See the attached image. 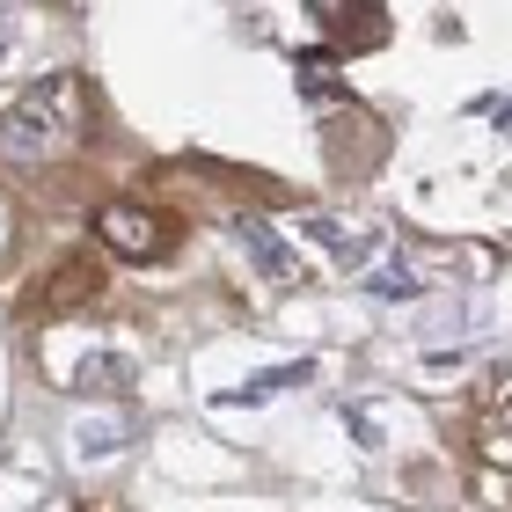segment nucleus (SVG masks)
<instances>
[{
    "label": "nucleus",
    "instance_id": "obj_5",
    "mask_svg": "<svg viewBox=\"0 0 512 512\" xmlns=\"http://www.w3.org/2000/svg\"><path fill=\"white\" fill-rule=\"evenodd\" d=\"M235 242L249 249V264L264 271V278H278V286H300V264H293V249L278 242L264 220H235Z\"/></svg>",
    "mask_w": 512,
    "mask_h": 512
},
{
    "label": "nucleus",
    "instance_id": "obj_7",
    "mask_svg": "<svg viewBox=\"0 0 512 512\" xmlns=\"http://www.w3.org/2000/svg\"><path fill=\"white\" fill-rule=\"evenodd\" d=\"M81 388L96 395V388H125V359H88L81 366Z\"/></svg>",
    "mask_w": 512,
    "mask_h": 512
},
{
    "label": "nucleus",
    "instance_id": "obj_4",
    "mask_svg": "<svg viewBox=\"0 0 512 512\" xmlns=\"http://www.w3.org/2000/svg\"><path fill=\"white\" fill-rule=\"evenodd\" d=\"M96 286H103L96 256H66V264L44 278V293L30 300V308H37V315H74V308H88V300H96Z\"/></svg>",
    "mask_w": 512,
    "mask_h": 512
},
{
    "label": "nucleus",
    "instance_id": "obj_8",
    "mask_svg": "<svg viewBox=\"0 0 512 512\" xmlns=\"http://www.w3.org/2000/svg\"><path fill=\"white\" fill-rule=\"evenodd\" d=\"M300 381H308V366H278V374H264V381H249L242 395L256 403V395H278V388H300Z\"/></svg>",
    "mask_w": 512,
    "mask_h": 512
},
{
    "label": "nucleus",
    "instance_id": "obj_9",
    "mask_svg": "<svg viewBox=\"0 0 512 512\" xmlns=\"http://www.w3.org/2000/svg\"><path fill=\"white\" fill-rule=\"evenodd\" d=\"M8 37H15V8H0V59H8Z\"/></svg>",
    "mask_w": 512,
    "mask_h": 512
},
{
    "label": "nucleus",
    "instance_id": "obj_3",
    "mask_svg": "<svg viewBox=\"0 0 512 512\" xmlns=\"http://www.w3.org/2000/svg\"><path fill=\"white\" fill-rule=\"evenodd\" d=\"M315 22L330 30V52H337V59H352V52H366V44H381V37H388V15H381V8H359V0L315 8Z\"/></svg>",
    "mask_w": 512,
    "mask_h": 512
},
{
    "label": "nucleus",
    "instance_id": "obj_10",
    "mask_svg": "<svg viewBox=\"0 0 512 512\" xmlns=\"http://www.w3.org/2000/svg\"><path fill=\"white\" fill-rule=\"evenodd\" d=\"M0 242H8V205H0Z\"/></svg>",
    "mask_w": 512,
    "mask_h": 512
},
{
    "label": "nucleus",
    "instance_id": "obj_6",
    "mask_svg": "<svg viewBox=\"0 0 512 512\" xmlns=\"http://www.w3.org/2000/svg\"><path fill=\"white\" fill-rule=\"evenodd\" d=\"M374 293H395V300H403V293H417L403 256H381V264H374Z\"/></svg>",
    "mask_w": 512,
    "mask_h": 512
},
{
    "label": "nucleus",
    "instance_id": "obj_2",
    "mask_svg": "<svg viewBox=\"0 0 512 512\" xmlns=\"http://www.w3.org/2000/svg\"><path fill=\"white\" fill-rule=\"evenodd\" d=\"M96 235H103V249H118L125 264H154V256L176 249V220L154 213V205L118 198V205H103V213H96Z\"/></svg>",
    "mask_w": 512,
    "mask_h": 512
},
{
    "label": "nucleus",
    "instance_id": "obj_1",
    "mask_svg": "<svg viewBox=\"0 0 512 512\" xmlns=\"http://www.w3.org/2000/svg\"><path fill=\"white\" fill-rule=\"evenodd\" d=\"M88 139V81L81 74H44L0 110V161L15 169H52Z\"/></svg>",
    "mask_w": 512,
    "mask_h": 512
}]
</instances>
